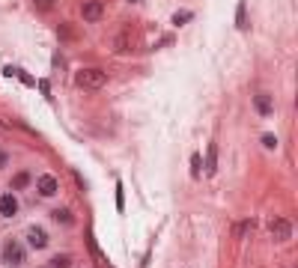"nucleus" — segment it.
Returning a JSON list of instances; mask_svg holds the SVG:
<instances>
[{"label": "nucleus", "instance_id": "obj_7", "mask_svg": "<svg viewBox=\"0 0 298 268\" xmlns=\"http://www.w3.org/2000/svg\"><path fill=\"white\" fill-rule=\"evenodd\" d=\"M254 107H257L260 116H272V113H275V101H272V95H266V92L254 95Z\"/></svg>", "mask_w": 298, "mask_h": 268}, {"label": "nucleus", "instance_id": "obj_11", "mask_svg": "<svg viewBox=\"0 0 298 268\" xmlns=\"http://www.w3.org/2000/svg\"><path fill=\"white\" fill-rule=\"evenodd\" d=\"M215 170H218V146L212 143V146H209V167H206V173L212 176Z\"/></svg>", "mask_w": 298, "mask_h": 268}, {"label": "nucleus", "instance_id": "obj_1", "mask_svg": "<svg viewBox=\"0 0 298 268\" xmlns=\"http://www.w3.org/2000/svg\"><path fill=\"white\" fill-rule=\"evenodd\" d=\"M75 84L84 87V89H101L107 84V72H101V69H81L75 75Z\"/></svg>", "mask_w": 298, "mask_h": 268}, {"label": "nucleus", "instance_id": "obj_2", "mask_svg": "<svg viewBox=\"0 0 298 268\" xmlns=\"http://www.w3.org/2000/svg\"><path fill=\"white\" fill-rule=\"evenodd\" d=\"M3 263H6V266H12V268L24 266V248H21L15 239L3 245Z\"/></svg>", "mask_w": 298, "mask_h": 268}, {"label": "nucleus", "instance_id": "obj_16", "mask_svg": "<svg viewBox=\"0 0 298 268\" xmlns=\"http://www.w3.org/2000/svg\"><path fill=\"white\" fill-rule=\"evenodd\" d=\"M263 146H266V149H278V137H275V134H266V137H263Z\"/></svg>", "mask_w": 298, "mask_h": 268}, {"label": "nucleus", "instance_id": "obj_12", "mask_svg": "<svg viewBox=\"0 0 298 268\" xmlns=\"http://www.w3.org/2000/svg\"><path fill=\"white\" fill-rule=\"evenodd\" d=\"M113 51H116V54H122V51H128V33H119V36L113 39Z\"/></svg>", "mask_w": 298, "mask_h": 268}, {"label": "nucleus", "instance_id": "obj_4", "mask_svg": "<svg viewBox=\"0 0 298 268\" xmlns=\"http://www.w3.org/2000/svg\"><path fill=\"white\" fill-rule=\"evenodd\" d=\"M269 233H272L275 242H287V239H293V224H290L287 218H275V221L269 224Z\"/></svg>", "mask_w": 298, "mask_h": 268}, {"label": "nucleus", "instance_id": "obj_13", "mask_svg": "<svg viewBox=\"0 0 298 268\" xmlns=\"http://www.w3.org/2000/svg\"><path fill=\"white\" fill-rule=\"evenodd\" d=\"M72 266V260H69V257H66V254H63V257H60V254H57V257H54V260H51V268H69Z\"/></svg>", "mask_w": 298, "mask_h": 268}, {"label": "nucleus", "instance_id": "obj_15", "mask_svg": "<svg viewBox=\"0 0 298 268\" xmlns=\"http://www.w3.org/2000/svg\"><path fill=\"white\" fill-rule=\"evenodd\" d=\"M236 24H239V30H245V27H248V21H245V3H239V12H236Z\"/></svg>", "mask_w": 298, "mask_h": 268}, {"label": "nucleus", "instance_id": "obj_6", "mask_svg": "<svg viewBox=\"0 0 298 268\" xmlns=\"http://www.w3.org/2000/svg\"><path fill=\"white\" fill-rule=\"evenodd\" d=\"M18 215V197L15 194H3L0 197V218H15Z\"/></svg>", "mask_w": 298, "mask_h": 268}, {"label": "nucleus", "instance_id": "obj_5", "mask_svg": "<svg viewBox=\"0 0 298 268\" xmlns=\"http://www.w3.org/2000/svg\"><path fill=\"white\" fill-rule=\"evenodd\" d=\"M36 191H39L42 197H54V194L60 191V185H57L54 176H39V179H36Z\"/></svg>", "mask_w": 298, "mask_h": 268}, {"label": "nucleus", "instance_id": "obj_9", "mask_svg": "<svg viewBox=\"0 0 298 268\" xmlns=\"http://www.w3.org/2000/svg\"><path fill=\"white\" fill-rule=\"evenodd\" d=\"M30 185V173H15V179H12V191H21V188H27Z\"/></svg>", "mask_w": 298, "mask_h": 268}, {"label": "nucleus", "instance_id": "obj_20", "mask_svg": "<svg viewBox=\"0 0 298 268\" xmlns=\"http://www.w3.org/2000/svg\"><path fill=\"white\" fill-rule=\"evenodd\" d=\"M131 3H140V0H131Z\"/></svg>", "mask_w": 298, "mask_h": 268}, {"label": "nucleus", "instance_id": "obj_17", "mask_svg": "<svg viewBox=\"0 0 298 268\" xmlns=\"http://www.w3.org/2000/svg\"><path fill=\"white\" fill-rule=\"evenodd\" d=\"M188 18H191V12H176V15H173V24L179 27V24H185Z\"/></svg>", "mask_w": 298, "mask_h": 268}, {"label": "nucleus", "instance_id": "obj_18", "mask_svg": "<svg viewBox=\"0 0 298 268\" xmlns=\"http://www.w3.org/2000/svg\"><path fill=\"white\" fill-rule=\"evenodd\" d=\"M191 173H194V176H200V155H194V158H191Z\"/></svg>", "mask_w": 298, "mask_h": 268}, {"label": "nucleus", "instance_id": "obj_8", "mask_svg": "<svg viewBox=\"0 0 298 268\" xmlns=\"http://www.w3.org/2000/svg\"><path fill=\"white\" fill-rule=\"evenodd\" d=\"M27 242H30V248L42 251V248L48 245V233H45L42 227H30V230H27Z\"/></svg>", "mask_w": 298, "mask_h": 268}, {"label": "nucleus", "instance_id": "obj_3", "mask_svg": "<svg viewBox=\"0 0 298 268\" xmlns=\"http://www.w3.org/2000/svg\"><path fill=\"white\" fill-rule=\"evenodd\" d=\"M81 18L90 21V24H93V21H101V18H104V3H101V0H84V3H81Z\"/></svg>", "mask_w": 298, "mask_h": 268}, {"label": "nucleus", "instance_id": "obj_14", "mask_svg": "<svg viewBox=\"0 0 298 268\" xmlns=\"http://www.w3.org/2000/svg\"><path fill=\"white\" fill-rule=\"evenodd\" d=\"M33 9H39V12H51V9H54V0H33Z\"/></svg>", "mask_w": 298, "mask_h": 268}, {"label": "nucleus", "instance_id": "obj_10", "mask_svg": "<svg viewBox=\"0 0 298 268\" xmlns=\"http://www.w3.org/2000/svg\"><path fill=\"white\" fill-rule=\"evenodd\" d=\"M51 218H54L57 224H66V227L72 224V212H69V209H54V212H51Z\"/></svg>", "mask_w": 298, "mask_h": 268}, {"label": "nucleus", "instance_id": "obj_19", "mask_svg": "<svg viewBox=\"0 0 298 268\" xmlns=\"http://www.w3.org/2000/svg\"><path fill=\"white\" fill-rule=\"evenodd\" d=\"M6 164H9V155H6V152H3V149H0V170H3V167H6Z\"/></svg>", "mask_w": 298, "mask_h": 268}]
</instances>
